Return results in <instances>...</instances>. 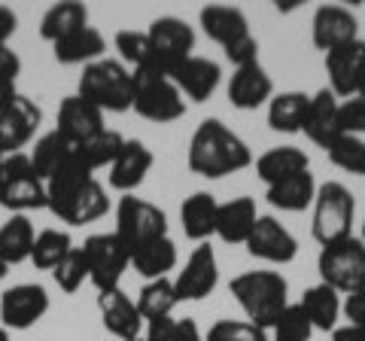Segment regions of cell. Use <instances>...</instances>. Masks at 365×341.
<instances>
[{
  "instance_id": "1",
  "label": "cell",
  "mask_w": 365,
  "mask_h": 341,
  "mask_svg": "<svg viewBox=\"0 0 365 341\" xmlns=\"http://www.w3.org/2000/svg\"><path fill=\"white\" fill-rule=\"evenodd\" d=\"M46 198H49L46 208L67 225L95 223L101 217H107V210H110L107 189L95 180V170L76 156V150L46 180Z\"/></svg>"
},
{
  "instance_id": "2",
  "label": "cell",
  "mask_w": 365,
  "mask_h": 341,
  "mask_svg": "<svg viewBox=\"0 0 365 341\" xmlns=\"http://www.w3.org/2000/svg\"><path fill=\"white\" fill-rule=\"evenodd\" d=\"M186 162L192 174L220 180L253 165V153L222 119H204L189 141Z\"/></svg>"
},
{
  "instance_id": "3",
  "label": "cell",
  "mask_w": 365,
  "mask_h": 341,
  "mask_svg": "<svg viewBox=\"0 0 365 341\" xmlns=\"http://www.w3.org/2000/svg\"><path fill=\"white\" fill-rule=\"evenodd\" d=\"M228 290L247 314V320L265 332L289 308V283L280 271H244L228 283Z\"/></svg>"
},
{
  "instance_id": "4",
  "label": "cell",
  "mask_w": 365,
  "mask_h": 341,
  "mask_svg": "<svg viewBox=\"0 0 365 341\" xmlns=\"http://www.w3.org/2000/svg\"><path fill=\"white\" fill-rule=\"evenodd\" d=\"M198 21H201L204 34L222 46L225 58L235 67L259 61V43H256L253 34H250V21H247L241 6L210 4L198 13Z\"/></svg>"
},
{
  "instance_id": "5",
  "label": "cell",
  "mask_w": 365,
  "mask_h": 341,
  "mask_svg": "<svg viewBox=\"0 0 365 341\" xmlns=\"http://www.w3.org/2000/svg\"><path fill=\"white\" fill-rule=\"evenodd\" d=\"M76 95L95 104L101 113H125L134 107V73L122 61L101 58L83 67Z\"/></svg>"
},
{
  "instance_id": "6",
  "label": "cell",
  "mask_w": 365,
  "mask_h": 341,
  "mask_svg": "<svg viewBox=\"0 0 365 341\" xmlns=\"http://www.w3.org/2000/svg\"><path fill=\"white\" fill-rule=\"evenodd\" d=\"M353 217H356V198L353 192L338 183V180H329V183L317 186V198H314V241L319 247H329L335 241H344L353 235Z\"/></svg>"
},
{
  "instance_id": "7",
  "label": "cell",
  "mask_w": 365,
  "mask_h": 341,
  "mask_svg": "<svg viewBox=\"0 0 365 341\" xmlns=\"http://www.w3.org/2000/svg\"><path fill=\"white\" fill-rule=\"evenodd\" d=\"M46 204H49L46 183L37 177L31 158L25 153L4 156V165H0V208L13 213H28L46 208Z\"/></svg>"
},
{
  "instance_id": "8",
  "label": "cell",
  "mask_w": 365,
  "mask_h": 341,
  "mask_svg": "<svg viewBox=\"0 0 365 341\" xmlns=\"http://www.w3.org/2000/svg\"><path fill=\"white\" fill-rule=\"evenodd\" d=\"M319 283L332 287L335 292H356L365 287V244L359 238H344L319 250L317 259Z\"/></svg>"
},
{
  "instance_id": "9",
  "label": "cell",
  "mask_w": 365,
  "mask_h": 341,
  "mask_svg": "<svg viewBox=\"0 0 365 341\" xmlns=\"http://www.w3.org/2000/svg\"><path fill=\"white\" fill-rule=\"evenodd\" d=\"M134 113L150 122H177L186 116L182 92L162 71L134 73Z\"/></svg>"
},
{
  "instance_id": "10",
  "label": "cell",
  "mask_w": 365,
  "mask_h": 341,
  "mask_svg": "<svg viewBox=\"0 0 365 341\" xmlns=\"http://www.w3.org/2000/svg\"><path fill=\"white\" fill-rule=\"evenodd\" d=\"M116 235L128 247V253H134L143 244L168 235V217L153 201L137 198V195H122L116 208Z\"/></svg>"
},
{
  "instance_id": "11",
  "label": "cell",
  "mask_w": 365,
  "mask_h": 341,
  "mask_svg": "<svg viewBox=\"0 0 365 341\" xmlns=\"http://www.w3.org/2000/svg\"><path fill=\"white\" fill-rule=\"evenodd\" d=\"M83 253L88 263V280L98 287V292L116 290L122 283V275L131 265L128 247L119 241L116 232H101V235L86 238Z\"/></svg>"
},
{
  "instance_id": "12",
  "label": "cell",
  "mask_w": 365,
  "mask_h": 341,
  "mask_svg": "<svg viewBox=\"0 0 365 341\" xmlns=\"http://www.w3.org/2000/svg\"><path fill=\"white\" fill-rule=\"evenodd\" d=\"M40 122H43L40 107L21 92L9 104L0 107V156L21 153V146H28L34 141Z\"/></svg>"
},
{
  "instance_id": "13",
  "label": "cell",
  "mask_w": 365,
  "mask_h": 341,
  "mask_svg": "<svg viewBox=\"0 0 365 341\" xmlns=\"http://www.w3.org/2000/svg\"><path fill=\"white\" fill-rule=\"evenodd\" d=\"M49 311V292L40 283H16L0 295V326L25 332Z\"/></svg>"
},
{
  "instance_id": "14",
  "label": "cell",
  "mask_w": 365,
  "mask_h": 341,
  "mask_svg": "<svg viewBox=\"0 0 365 341\" xmlns=\"http://www.w3.org/2000/svg\"><path fill=\"white\" fill-rule=\"evenodd\" d=\"M247 253L271 265H289L299 256V241L277 217H259L247 238Z\"/></svg>"
},
{
  "instance_id": "15",
  "label": "cell",
  "mask_w": 365,
  "mask_h": 341,
  "mask_svg": "<svg viewBox=\"0 0 365 341\" xmlns=\"http://www.w3.org/2000/svg\"><path fill=\"white\" fill-rule=\"evenodd\" d=\"M311 40L319 52L329 55L353 40H359V19L353 16V9L341 6V4H323V6H317V13H314Z\"/></svg>"
},
{
  "instance_id": "16",
  "label": "cell",
  "mask_w": 365,
  "mask_h": 341,
  "mask_svg": "<svg viewBox=\"0 0 365 341\" xmlns=\"http://www.w3.org/2000/svg\"><path fill=\"white\" fill-rule=\"evenodd\" d=\"M216 283H220V265H216L213 247H210V241L198 244L174 280L177 299L180 302H201L216 290Z\"/></svg>"
},
{
  "instance_id": "17",
  "label": "cell",
  "mask_w": 365,
  "mask_h": 341,
  "mask_svg": "<svg viewBox=\"0 0 365 341\" xmlns=\"http://www.w3.org/2000/svg\"><path fill=\"white\" fill-rule=\"evenodd\" d=\"M326 73H329V88L335 92L338 101L356 98L365 83V40H353L347 46L329 52Z\"/></svg>"
},
{
  "instance_id": "18",
  "label": "cell",
  "mask_w": 365,
  "mask_h": 341,
  "mask_svg": "<svg viewBox=\"0 0 365 341\" xmlns=\"http://www.w3.org/2000/svg\"><path fill=\"white\" fill-rule=\"evenodd\" d=\"M150 40L155 49V58L162 73H168L174 64H180L182 58H189L192 49H195V31L189 28V21H182L177 16H162L150 25Z\"/></svg>"
},
{
  "instance_id": "19",
  "label": "cell",
  "mask_w": 365,
  "mask_h": 341,
  "mask_svg": "<svg viewBox=\"0 0 365 341\" xmlns=\"http://www.w3.org/2000/svg\"><path fill=\"white\" fill-rule=\"evenodd\" d=\"M170 83H174L182 98L189 101H207L213 98V92L220 88V79H222V67L210 61V58H201V55H189V58H182L180 64H174L168 71Z\"/></svg>"
},
{
  "instance_id": "20",
  "label": "cell",
  "mask_w": 365,
  "mask_h": 341,
  "mask_svg": "<svg viewBox=\"0 0 365 341\" xmlns=\"http://www.w3.org/2000/svg\"><path fill=\"white\" fill-rule=\"evenodd\" d=\"M98 311H101V320H104V329L119 341H131L143 335L146 320L137 311V302L122 287L98 292Z\"/></svg>"
},
{
  "instance_id": "21",
  "label": "cell",
  "mask_w": 365,
  "mask_h": 341,
  "mask_svg": "<svg viewBox=\"0 0 365 341\" xmlns=\"http://www.w3.org/2000/svg\"><path fill=\"white\" fill-rule=\"evenodd\" d=\"M104 128H107L104 113H101L95 104H88L86 98L71 95V98L61 101L58 116H55V131L71 141L73 146L86 143L88 138H95V134H101Z\"/></svg>"
},
{
  "instance_id": "22",
  "label": "cell",
  "mask_w": 365,
  "mask_h": 341,
  "mask_svg": "<svg viewBox=\"0 0 365 341\" xmlns=\"http://www.w3.org/2000/svg\"><path fill=\"white\" fill-rule=\"evenodd\" d=\"M271 98H274V83L259 61L235 67L232 79H228V101H232V107L259 110L262 104H268Z\"/></svg>"
},
{
  "instance_id": "23",
  "label": "cell",
  "mask_w": 365,
  "mask_h": 341,
  "mask_svg": "<svg viewBox=\"0 0 365 341\" xmlns=\"http://www.w3.org/2000/svg\"><path fill=\"white\" fill-rule=\"evenodd\" d=\"M153 162H155L153 150L143 141H125L116 162L110 165V186L119 189L122 195H134V189L143 183L146 174H150Z\"/></svg>"
},
{
  "instance_id": "24",
  "label": "cell",
  "mask_w": 365,
  "mask_h": 341,
  "mask_svg": "<svg viewBox=\"0 0 365 341\" xmlns=\"http://www.w3.org/2000/svg\"><path fill=\"white\" fill-rule=\"evenodd\" d=\"M338 107L341 101L335 98L332 88H319L317 95H311V107H307L304 119V134L317 143L319 150H329L341 138V125H338Z\"/></svg>"
},
{
  "instance_id": "25",
  "label": "cell",
  "mask_w": 365,
  "mask_h": 341,
  "mask_svg": "<svg viewBox=\"0 0 365 341\" xmlns=\"http://www.w3.org/2000/svg\"><path fill=\"white\" fill-rule=\"evenodd\" d=\"M216 213H220V201L210 192H192L180 208L182 235L195 244H207L216 235Z\"/></svg>"
},
{
  "instance_id": "26",
  "label": "cell",
  "mask_w": 365,
  "mask_h": 341,
  "mask_svg": "<svg viewBox=\"0 0 365 341\" xmlns=\"http://www.w3.org/2000/svg\"><path fill=\"white\" fill-rule=\"evenodd\" d=\"M256 220H259L256 201L250 195L225 201V204H220V213H216V238L225 244H247Z\"/></svg>"
},
{
  "instance_id": "27",
  "label": "cell",
  "mask_w": 365,
  "mask_h": 341,
  "mask_svg": "<svg viewBox=\"0 0 365 341\" xmlns=\"http://www.w3.org/2000/svg\"><path fill=\"white\" fill-rule=\"evenodd\" d=\"M302 170H311V158L299 146H274L256 158V174L265 186H274L280 180H289Z\"/></svg>"
},
{
  "instance_id": "28",
  "label": "cell",
  "mask_w": 365,
  "mask_h": 341,
  "mask_svg": "<svg viewBox=\"0 0 365 341\" xmlns=\"http://www.w3.org/2000/svg\"><path fill=\"white\" fill-rule=\"evenodd\" d=\"M104 52H107L104 34H101L98 28H91V25L71 34V37L58 40L52 46V55H55V61L58 64H83V67L101 61L104 58Z\"/></svg>"
},
{
  "instance_id": "29",
  "label": "cell",
  "mask_w": 365,
  "mask_h": 341,
  "mask_svg": "<svg viewBox=\"0 0 365 341\" xmlns=\"http://www.w3.org/2000/svg\"><path fill=\"white\" fill-rule=\"evenodd\" d=\"M265 198L271 208H277L283 213H302L307 208H314V198H317V180L311 170H302L289 180H280V183L268 186Z\"/></svg>"
},
{
  "instance_id": "30",
  "label": "cell",
  "mask_w": 365,
  "mask_h": 341,
  "mask_svg": "<svg viewBox=\"0 0 365 341\" xmlns=\"http://www.w3.org/2000/svg\"><path fill=\"white\" fill-rule=\"evenodd\" d=\"M88 28V9L79 0H64V4H55L46 9V16L40 21V37L49 40L52 46L71 34Z\"/></svg>"
},
{
  "instance_id": "31",
  "label": "cell",
  "mask_w": 365,
  "mask_h": 341,
  "mask_svg": "<svg viewBox=\"0 0 365 341\" xmlns=\"http://www.w3.org/2000/svg\"><path fill=\"white\" fill-rule=\"evenodd\" d=\"M311 95L304 92H280L268 101V125L280 134H299L304 131Z\"/></svg>"
},
{
  "instance_id": "32",
  "label": "cell",
  "mask_w": 365,
  "mask_h": 341,
  "mask_svg": "<svg viewBox=\"0 0 365 341\" xmlns=\"http://www.w3.org/2000/svg\"><path fill=\"white\" fill-rule=\"evenodd\" d=\"M34 241H37L34 223L25 213H13V217L0 225V259H4L9 268L25 263V259H31Z\"/></svg>"
},
{
  "instance_id": "33",
  "label": "cell",
  "mask_w": 365,
  "mask_h": 341,
  "mask_svg": "<svg viewBox=\"0 0 365 341\" xmlns=\"http://www.w3.org/2000/svg\"><path fill=\"white\" fill-rule=\"evenodd\" d=\"M302 308L307 314V320H311L314 329L319 332H335L338 329V317H341V292H335L332 287H326V283H317V287L304 290L302 295Z\"/></svg>"
},
{
  "instance_id": "34",
  "label": "cell",
  "mask_w": 365,
  "mask_h": 341,
  "mask_svg": "<svg viewBox=\"0 0 365 341\" xmlns=\"http://www.w3.org/2000/svg\"><path fill=\"white\" fill-rule=\"evenodd\" d=\"M131 265L140 278L146 280H158V278H168V271H174L177 265V244L170 238H155V241L143 244L140 250L131 253Z\"/></svg>"
},
{
  "instance_id": "35",
  "label": "cell",
  "mask_w": 365,
  "mask_h": 341,
  "mask_svg": "<svg viewBox=\"0 0 365 341\" xmlns=\"http://www.w3.org/2000/svg\"><path fill=\"white\" fill-rule=\"evenodd\" d=\"M73 150H76V146L67 138H61L58 131H49V134H43V138L34 143V150L28 153V158H31L34 170H37V177L46 183V180H49L55 170H58L67 158L73 156Z\"/></svg>"
},
{
  "instance_id": "36",
  "label": "cell",
  "mask_w": 365,
  "mask_h": 341,
  "mask_svg": "<svg viewBox=\"0 0 365 341\" xmlns=\"http://www.w3.org/2000/svg\"><path fill=\"white\" fill-rule=\"evenodd\" d=\"M116 52L122 55V61L131 67V73L137 71H162L155 58V49H153V40L146 31H134V28H125L116 34Z\"/></svg>"
},
{
  "instance_id": "37",
  "label": "cell",
  "mask_w": 365,
  "mask_h": 341,
  "mask_svg": "<svg viewBox=\"0 0 365 341\" xmlns=\"http://www.w3.org/2000/svg\"><path fill=\"white\" fill-rule=\"evenodd\" d=\"M180 305L177 299V290H174V280L170 278H158V280H146L140 295H137V311L146 323L150 320H158V317H170Z\"/></svg>"
},
{
  "instance_id": "38",
  "label": "cell",
  "mask_w": 365,
  "mask_h": 341,
  "mask_svg": "<svg viewBox=\"0 0 365 341\" xmlns=\"http://www.w3.org/2000/svg\"><path fill=\"white\" fill-rule=\"evenodd\" d=\"M73 250V241L71 235L61 232V229H43L34 241V250H31V263L34 268L40 271H55L58 263Z\"/></svg>"
},
{
  "instance_id": "39",
  "label": "cell",
  "mask_w": 365,
  "mask_h": 341,
  "mask_svg": "<svg viewBox=\"0 0 365 341\" xmlns=\"http://www.w3.org/2000/svg\"><path fill=\"white\" fill-rule=\"evenodd\" d=\"M122 146H125L122 134L104 128L101 134H95V138H88L86 143H79L76 146V156L83 158V162L91 170H98V168H110L113 162H116V156L122 153Z\"/></svg>"
},
{
  "instance_id": "40",
  "label": "cell",
  "mask_w": 365,
  "mask_h": 341,
  "mask_svg": "<svg viewBox=\"0 0 365 341\" xmlns=\"http://www.w3.org/2000/svg\"><path fill=\"white\" fill-rule=\"evenodd\" d=\"M329 162L335 168L347 170V174L365 177V138H353V134H341V138L326 150Z\"/></svg>"
},
{
  "instance_id": "41",
  "label": "cell",
  "mask_w": 365,
  "mask_h": 341,
  "mask_svg": "<svg viewBox=\"0 0 365 341\" xmlns=\"http://www.w3.org/2000/svg\"><path fill=\"white\" fill-rule=\"evenodd\" d=\"M271 335H274V341H311L314 326L307 320L304 308L295 302L277 317V323L271 326Z\"/></svg>"
},
{
  "instance_id": "42",
  "label": "cell",
  "mask_w": 365,
  "mask_h": 341,
  "mask_svg": "<svg viewBox=\"0 0 365 341\" xmlns=\"http://www.w3.org/2000/svg\"><path fill=\"white\" fill-rule=\"evenodd\" d=\"M52 278L61 287V292H67V295H73L79 287H83L86 278H88V263H86L83 247H73L71 253L58 263V268L52 271Z\"/></svg>"
},
{
  "instance_id": "43",
  "label": "cell",
  "mask_w": 365,
  "mask_h": 341,
  "mask_svg": "<svg viewBox=\"0 0 365 341\" xmlns=\"http://www.w3.org/2000/svg\"><path fill=\"white\" fill-rule=\"evenodd\" d=\"M207 341H268V332L250 320H220L210 326Z\"/></svg>"
},
{
  "instance_id": "44",
  "label": "cell",
  "mask_w": 365,
  "mask_h": 341,
  "mask_svg": "<svg viewBox=\"0 0 365 341\" xmlns=\"http://www.w3.org/2000/svg\"><path fill=\"white\" fill-rule=\"evenodd\" d=\"M19 73H21V58L9 46H0V107L19 95L16 88Z\"/></svg>"
},
{
  "instance_id": "45",
  "label": "cell",
  "mask_w": 365,
  "mask_h": 341,
  "mask_svg": "<svg viewBox=\"0 0 365 341\" xmlns=\"http://www.w3.org/2000/svg\"><path fill=\"white\" fill-rule=\"evenodd\" d=\"M338 125H341V134L362 138V134H365V98H347V101H341V107H338Z\"/></svg>"
},
{
  "instance_id": "46",
  "label": "cell",
  "mask_w": 365,
  "mask_h": 341,
  "mask_svg": "<svg viewBox=\"0 0 365 341\" xmlns=\"http://www.w3.org/2000/svg\"><path fill=\"white\" fill-rule=\"evenodd\" d=\"M341 314L347 317L350 326H359L362 332H365V287L356 290V292H350L347 299L341 302Z\"/></svg>"
},
{
  "instance_id": "47",
  "label": "cell",
  "mask_w": 365,
  "mask_h": 341,
  "mask_svg": "<svg viewBox=\"0 0 365 341\" xmlns=\"http://www.w3.org/2000/svg\"><path fill=\"white\" fill-rule=\"evenodd\" d=\"M174 329H177L174 317H158V320L146 323L143 338H146V341H174Z\"/></svg>"
},
{
  "instance_id": "48",
  "label": "cell",
  "mask_w": 365,
  "mask_h": 341,
  "mask_svg": "<svg viewBox=\"0 0 365 341\" xmlns=\"http://www.w3.org/2000/svg\"><path fill=\"white\" fill-rule=\"evenodd\" d=\"M174 341H207V338L201 335V329H198V323L192 320V317H182V320H177Z\"/></svg>"
},
{
  "instance_id": "49",
  "label": "cell",
  "mask_w": 365,
  "mask_h": 341,
  "mask_svg": "<svg viewBox=\"0 0 365 341\" xmlns=\"http://www.w3.org/2000/svg\"><path fill=\"white\" fill-rule=\"evenodd\" d=\"M16 28H19L16 13H13L9 6H0V46H6L9 37L16 34Z\"/></svg>"
},
{
  "instance_id": "50",
  "label": "cell",
  "mask_w": 365,
  "mask_h": 341,
  "mask_svg": "<svg viewBox=\"0 0 365 341\" xmlns=\"http://www.w3.org/2000/svg\"><path fill=\"white\" fill-rule=\"evenodd\" d=\"M332 341H365V332H362L359 326L344 323V326H338L335 332H332Z\"/></svg>"
},
{
  "instance_id": "51",
  "label": "cell",
  "mask_w": 365,
  "mask_h": 341,
  "mask_svg": "<svg viewBox=\"0 0 365 341\" xmlns=\"http://www.w3.org/2000/svg\"><path fill=\"white\" fill-rule=\"evenodd\" d=\"M295 6H299V0H287V4H277V9H280V13H292Z\"/></svg>"
},
{
  "instance_id": "52",
  "label": "cell",
  "mask_w": 365,
  "mask_h": 341,
  "mask_svg": "<svg viewBox=\"0 0 365 341\" xmlns=\"http://www.w3.org/2000/svg\"><path fill=\"white\" fill-rule=\"evenodd\" d=\"M6 275H9V265H6V263H4V259H0V280H4V278H6Z\"/></svg>"
},
{
  "instance_id": "53",
  "label": "cell",
  "mask_w": 365,
  "mask_h": 341,
  "mask_svg": "<svg viewBox=\"0 0 365 341\" xmlns=\"http://www.w3.org/2000/svg\"><path fill=\"white\" fill-rule=\"evenodd\" d=\"M0 341H9V329L6 326H0Z\"/></svg>"
},
{
  "instance_id": "54",
  "label": "cell",
  "mask_w": 365,
  "mask_h": 341,
  "mask_svg": "<svg viewBox=\"0 0 365 341\" xmlns=\"http://www.w3.org/2000/svg\"><path fill=\"white\" fill-rule=\"evenodd\" d=\"M356 98H365V83H362V88H359V95Z\"/></svg>"
},
{
  "instance_id": "55",
  "label": "cell",
  "mask_w": 365,
  "mask_h": 341,
  "mask_svg": "<svg viewBox=\"0 0 365 341\" xmlns=\"http://www.w3.org/2000/svg\"><path fill=\"white\" fill-rule=\"evenodd\" d=\"M359 241H362V244H365V223H362V238H359Z\"/></svg>"
},
{
  "instance_id": "56",
  "label": "cell",
  "mask_w": 365,
  "mask_h": 341,
  "mask_svg": "<svg viewBox=\"0 0 365 341\" xmlns=\"http://www.w3.org/2000/svg\"><path fill=\"white\" fill-rule=\"evenodd\" d=\"M131 341H146V338H143V335H140V338H131Z\"/></svg>"
},
{
  "instance_id": "57",
  "label": "cell",
  "mask_w": 365,
  "mask_h": 341,
  "mask_svg": "<svg viewBox=\"0 0 365 341\" xmlns=\"http://www.w3.org/2000/svg\"><path fill=\"white\" fill-rule=\"evenodd\" d=\"M0 165H4V156H0Z\"/></svg>"
}]
</instances>
